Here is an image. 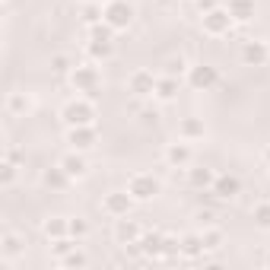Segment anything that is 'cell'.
Listing matches in <instances>:
<instances>
[{
    "label": "cell",
    "mask_w": 270,
    "mask_h": 270,
    "mask_svg": "<svg viewBox=\"0 0 270 270\" xmlns=\"http://www.w3.org/2000/svg\"><path fill=\"white\" fill-rule=\"evenodd\" d=\"M10 108H13V111H25V108H29V102H25L22 95H13V99H10Z\"/></svg>",
    "instance_id": "obj_3"
},
{
    "label": "cell",
    "mask_w": 270,
    "mask_h": 270,
    "mask_svg": "<svg viewBox=\"0 0 270 270\" xmlns=\"http://www.w3.org/2000/svg\"><path fill=\"white\" fill-rule=\"evenodd\" d=\"M64 165L70 175H83V159H64Z\"/></svg>",
    "instance_id": "obj_2"
},
{
    "label": "cell",
    "mask_w": 270,
    "mask_h": 270,
    "mask_svg": "<svg viewBox=\"0 0 270 270\" xmlns=\"http://www.w3.org/2000/svg\"><path fill=\"white\" fill-rule=\"evenodd\" d=\"M89 115H92V108L86 105V102H76V105L67 108V121H73V124H86Z\"/></svg>",
    "instance_id": "obj_1"
}]
</instances>
